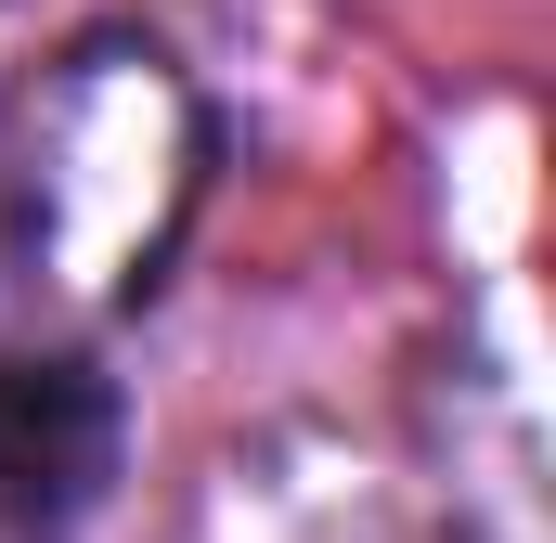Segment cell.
I'll return each mask as SVG.
<instances>
[{"label":"cell","mask_w":556,"mask_h":543,"mask_svg":"<svg viewBox=\"0 0 556 543\" xmlns=\"http://www.w3.org/2000/svg\"><path fill=\"white\" fill-rule=\"evenodd\" d=\"M117 389L91 363H0V543H78L117 479Z\"/></svg>","instance_id":"cell-1"}]
</instances>
